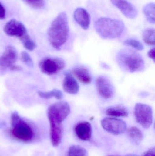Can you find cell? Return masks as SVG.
<instances>
[{"label":"cell","mask_w":155,"mask_h":156,"mask_svg":"<svg viewBox=\"0 0 155 156\" xmlns=\"http://www.w3.org/2000/svg\"><path fill=\"white\" fill-rule=\"evenodd\" d=\"M69 27L67 15L64 12L59 14L53 21L48 30V38L52 46L60 50L69 36Z\"/></svg>","instance_id":"6da1fadb"},{"label":"cell","mask_w":155,"mask_h":156,"mask_svg":"<svg viewBox=\"0 0 155 156\" xmlns=\"http://www.w3.org/2000/svg\"><path fill=\"white\" fill-rule=\"evenodd\" d=\"M116 59L120 68L126 72H140L145 67L144 61L141 55L129 48L120 50L116 55Z\"/></svg>","instance_id":"7a4b0ae2"},{"label":"cell","mask_w":155,"mask_h":156,"mask_svg":"<svg viewBox=\"0 0 155 156\" xmlns=\"http://www.w3.org/2000/svg\"><path fill=\"white\" fill-rule=\"evenodd\" d=\"M94 28L100 37L104 39L119 37L123 34L125 25L122 21L106 17H101L95 23Z\"/></svg>","instance_id":"3957f363"},{"label":"cell","mask_w":155,"mask_h":156,"mask_svg":"<svg viewBox=\"0 0 155 156\" xmlns=\"http://www.w3.org/2000/svg\"><path fill=\"white\" fill-rule=\"evenodd\" d=\"M12 136L21 142H31L34 138V133L32 126L25 121L18 112H14L11 115Z\"/></svg>","instance_id":"277c9868"},{"label":"cell","mask_w":155,"mask_h":156,"mask_svg":"<svg viewBox=\"0 0 155 156\" xmlns=\"http://www.w3.org/2000/svg\"><path fill=\"white\" fill-rule=\"evenodd\" d=\"M71 112L68 103L60 101L51 105L47 110V117L49 122L62 124Z\"/></svg>","instance_id":"5b68a950"},{"label":"cell","mask_w":155,"mask_h":156,"mask_svg":"<svg viewBox=\"0 0 155 156\" xmlns=\"http://www.w3.org/2000/svg\"><path fill=\"white\" fill-rule=\"evenodd\" d=\"M134 115L136 122L144 128H149L153 124V109L148 105L136 104L134 108Z\"/></svg>","instance_id":"8992f818"},{"label":"cell","mask_w":155,"mask_h":156,"mask_svg":"<svg viewBox=\"0 0 155 156\" xmlns=\"http://www.w3.org/2000/svg\"><path fill=\"white\" fill-rule=\"evenodd\" d=\"M39 66L44 74L53 75L63 70L66 64L62 59L59 58L46 57L40 61Z\"/></svg>","instance_id":"52a82bcc"},{"label":"cell","mask_w":155,"mask_h":156,"mask_svg":"<svg viewBox=\"0 0 155 156\" xmlns=\"http://www.w3.org/2000/svg\"><path fill=\"white\" fill-rule=\"evenodd\" d=\"M101 124L106 131L116 135L123 133L126 129V123L123 120L116 118H104Z\"/></svg>","instance_id":"ba28073f"},{"label":"cell","mask_w":155,"mask_h":156,"mask_svg":"<svg viewBox=\"0 0 155 156\" xmlns=\"http://www.w3.org/2000/svg\"><path fill=\"white\" fill-rule=\"evenodd\" d=\"M4 31L7 35L17 37L20 40L28 34L23 24L15 19H12L5 24Z\"/></svg>","instance_id":"9c48e42d"},{"label":"cell","mask_w":155,"mask_h":156,"mask_svg":"<svg viewBox=\"0 0 155 156\" xmlns=\"http://www.w3.org/2000/svg\"><path fill=\"white\" fill-rule=\"evenodd\" d=\"M96 85L98 94L103 99H110L114 95V87L110 80L106 77H98L96 81Z\"/></svg>","instance_id":"30bf717a"},{"label":"cell","mask_w":155,"mask_h":156,"mask_svg":"<svg viewBox=\"0 0 155 156\" xmlns=\"http://www.w3.org/2000/svg\"><path fill=\"white\" fill-rule=\"evenodd\" d=\"M17 50L12 46H7L2 55L0 57V69L10 68L17 60Z\"/></svg>","instance_id":"8fae6325"},{"label":"cell","mask_w":155,"mask_h":156,"mask_svg":"<svg viewBox=\"0 0 155 156\" xmlns=\"http://www.w3.org/2000/svg\"><path fill=\"white\" fill-rule=\"evenodd\" d=\"M113 5L116 6L128 18L133 19L138 14L137 10L133 4L127 0H110Z\"/></svg>","instance_id":"7c38bea8"},{"label":"cell","mask_w":155,"mask_h":156,"mask_svg":"<svg viewBox=\"0 0 155 156\" xmlns=\"http://www.w3.org/2000/svg\"><path fill=\"white\" fill-rule=\"evenodd\" d=\"M75 132L76 136L82 141H90L92 136V126L88 122H80L76 125Z\"/></svg>","instance_id":"4fadbf2b"},{"label":"cell","mask_w":155,"mask_h":156,"mask_svg":"<svg viewBox=\"0 0 155 156\" xmlns=\"http://www.w3.org/2000/svg\"><path fill=\"white\" fill-rule=\"evenodd\" d=\"M76 22L84 30H87L91 23V16L88 12L83 8H77L74 12Z\"/></svg>","instance_id":"5bb4252c"},{"label":"cell","mask_w":155,"mask_h":156,"mask_svg":"<svg viewBox=\"0 0 155 156\" xmlns=\"http://www.w3.org/2000/svg\"><path fill=\"white\" fill-rule=\"evenodd\" d=\"M63 88L66 92L75 94L79 91L80 86L74 77L70 73L67 72L65 74L63 82Z\"/></svg>","instance_id":"9a60e30c"},{"label":"cell","mask_w":155,"mask_h":156,"mask_svg":"<svg viewBox=\"0 0 155 156\" xmlns=\"http://www.w3.org/2000/svg\"><path fill=\"white\" fill-rule=\"evenodd\" d=\"M51 143L54 147H57L61 144L63 133V128L61 124L50 122Z\"/></svg>","instance_id":"2e32d148"},{"label":"cell","mask_w":155,"mask_h":156,"mask_svg":"<svg viewBox=\"0 0 155 156\" xmlns=\"http://www.w3.org/2000/svg\"><path fill=\"white\" fill-rule=\"evenodd\" d=\"M72 74L82 83L89 84L92 82V77L88 69L84 67H77L72 69Z\"/></svg>","instance_id":"e0dca14e"},{"label":"cell","mask_w":155,"mask_h":156,"mask_svg":"<svg viewBox=\"0 0 155 156\" xmlns=\"http://www.w3.org/2000/svg\"><path fill=\"white\" fill-rule=\"evenodd\" d=\"M106 114L113 117H126L128 116L127 109L121 105L109 107L106 111Z\"/></svg>","instance_id":"ac0fdd59"},{"label":"cell","mask_w":155,"mask_h":156,"mask_svg":"<svg viewBox=\"0 0 155 156\" xmlns=\"http://www.w3.org/2000/svg\"><path fill=\"white\" fill-rule=\"evenodd\" d=\"M128 135L130 139L136 144H140L143 139L142 131L136 126H133L129 129Z\"/></svg>","instance_id":"d6986e66"},{"label":"cell","mask_w":155,"mask_h":156,"mask_svg":"<svg viewBox=\"0 0 155 156\" xmlns=\"http://www.w3.org/2000/svg\"><path fill=\"white\" fill-rule=\"evenodd\" d=\"M155 5L154 3H149L144 6L143 12L149 23L154 24L155 22Z\"/></svg>","instance_id":"ffe728a7"},{"label":"cell","mask_w":155,"mask_h":156,"mask_svg":"<svg viewBox=\"0 0 155 156\" xmlns=\"http://www.w3.org/2000/svg\"><path fill=\"white\" fill-rule=\"evenodd\" d=\"M38 94L41 98L44 99H50L55 98L57 100H61L63 98V94L61 90L57 89H54L48 92H38Z\"/></svg>","instance_id":"44dd1931"},{"label":"cell","mask_w":155,"mask_h":156,"mask_svg":"<svg viewBox=\"0 0 155 156\" xmlns=\"http://www.w3.org/2000/svg\"><path fill=\"white\" fill-rule=\"evenodd\" d=\"M143 40L146 44L154 46L155 44V31L153 28H147L143 34Z\"/></svg>","instance_id":"7402d4cb"},{"label":"cell","mask_w":155,"mask_h":156,"mask_svg":"<svg viewBox=\"0 0 155 156\" xmlns=\"http://www.w3.org/2000/svg\"><path fill=\"white\" fill-rule=\"evenodd\" d=\"M68 156H88L85 148L79 145H72L69 148Z\"/></svg>","instance_id":"603a6c76"},{"label":"cell","mask_w":155,"mask_h":156,"mask_svg":"<svg viewBox=\"0 0 155 156\" xmlns=\"http://www.w3.org/2000/svg\"><path fill=\"white\" fill-rule=\"evenodd\" d=\"M21 40L25 48L28 51H33L36 48V44L28 34L25 36Z\"/></svg>","instance_id":"cb8c5ba5"},{"label":"cell","mask_w":155,"mask_h":156,"mask_svg":"<svg viewBox=\"0 0 155 156\" xmlns=\"http://www.w3.org/2000/svg\"><path fill=\"white\" fill-rule=\"evenodd\" d=\"M124 44L126 45L129 46L139 51H142L144 49L143 44L136 39L129 38L124 42Z\"/></svg>","instance_id":"d4e9b609"},{"label":"cell","mask_w":155,"mask_h":156,"mask_svg":"<svg viewBox=\"0 0 155 156\" xmlns=\"http://www.w3.org/2000/svg\"><path fill=\"white\" fill-rule=\"evenodd\" d=\"M20 58L22 62H23L26 66L30 67H32L33 66L34 64L32 59L27 52L25 51L22 52L20 55Z\"/></svg>","instance_id":"484cf974"},{"label":"cell","mask_w":155,"mask_h":156,"mask_svg":"<svg viewBox=\"0 0 155 156\" xmlns=\"http://www.w3.org/2000/svg\"><path fill=\"white\" fill-rule=\"evenodd\" d=\"M26 3L34 8L40 9L45 5V0H23Z\"/></svg>","instance_id":"4316f807"},{"label":"cell","mask_w":155,"mask_h":156,"mask_svg":"<svg viewBox=\"0 0 155 156\" xmlns=\"http://www.w3.org/2000/svg\"><path fill=\"white\" fill-rule=\"evenodd\" d=\"M5 17V10L0 3V20L4 19Z\"/></svg>","instance_id":"83f0119b"},{"label":"cell","mask_w":155,"mask_h":156,"mask_svg":"<svg viewBox=\"0 0 155 156\" xmlns=\"http://www.w3.org/2000/svg\"><path fill=\"white\" fill-rule=\"evenodd\" d=\"M143 156H155V150L154 147L149 149L146 152Z\"/></svg>","instance_id":"f1b7e54d"},{"label":"cell","mask_w":155,"mask_h":156,"mask_svg":"<svg viewBox=\"0 0 155 156\" xmlns=\"http://www.w3.org/2000/svg\"><path fill=\"white\" fill-rule=\"evenodd\" d=\"M148 56L149 58L153 59L154 61L155 60V49L154 48L151 49L148 52Z\"/></svg>","instance_id":"f546056e"},{"label":"cell","mask_w":155,"mask_h":156,"mask_svg":"<svg viewBox=\"0 0 155 156\" xmlns=\"http://www.w3.org/2000/svg\"><path fill=\"white\" fill-rule=\"evenodd\" d=\"M10 70L12 71H21L22 70V68L20 66L14 65L10 68Z\"/></svg>","instance_id":"4dcf8cb0"},{"label":"cell","mask_w":155,"mask_h":156,"mask_svg":"<svg viewBox=\"0 0 155 156\" xmlns=\"http://www.w3.org/2000/svg\"><path fill=\"white\" fill-rule=\"evenodd\" d=\"M118 156V155H110V156Z\"/></svg>","instance_id":"1f68e13d"}]
</instances>
